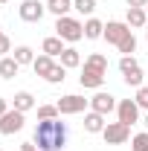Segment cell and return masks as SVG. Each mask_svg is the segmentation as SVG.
<instances>
[{
  "instance_id": "cell-6",
  "label": "cell",
  "mask_w": 148,
  "mask_h": 151,
  "mask_svg": "<svg viewBox=\"0 0 148 151\" xmlns=\"http://www.w3.org/2000/svg\"><path fill=\"white\" fill-rule=\"evenodd\" d=\"M23 122H26V113L15 111V108H9V111L0 116V134L12 137V134H18L20 128H23Z\"/></svg>"
},
{
  "instance_id": "cell-8",
  "label": "cell",
  "mask_w": 148,
  "mask_h": 151,
  "mask_svg": "<svg viewBox=\"0 0 148 151\" xmlns=\"http://www.w3.org/2000/svg\"><path fill=\"white\" fill-rule=\"evenodd\" d=\"M116 116H119V122L134 125V122L139 119V105H137L134 99H122V102L116 105Z\"/></svg>"
},
{
  "instance_id": "cell-14",
  "label": "cell",
  "mask_w": 148,
  "mask_h": 151,
  "mask_svg": "<svg viewBox=\"0 0 148 151\" xmlns=\"http://www.w3.org/2000/svg\"><path fill=\"white\" fill-rule=\"evenodd\" d=\"M41 50H44L47 55L58 58L61 52H64V50H67V47H64V41H61L58 35H50V38H44V44H41Z\"/></svg>"
},
{
  "instance_id": "cell-3",
  "label": "cell",
  "mask_w": 148,
  "mask_h": 151,
  "mask_svg": "<svg viewBox=\"0 0 148 151\" xmlns=\"http://www.w3.org/2000/svg\"><path fill=\"white\" fill-rule=\"evenodd\" d=\"M55 105H58V113L61 116H73V113H81L84 108H90V99H84V96H78V93H67V96H61Z\"/></svg>"
},
{
  "instance_id": "cell-15",
  "label": "cell",
  "mask_w": 148,
  "mask_h": 151,
  "mask_svg": "<svg viewBox=\"0 0 148 151\" xmlns=\"http://www.w3.org/2000/svg\"><path fill=\"white\" fill-rule=\"evenodd\" d=\"M105 35V23L99 18H87L84 20V38L87 41H96V38H102Z\"/></svg>"
},
{
  "instance_id": "cell-2",
  "label": "cell",
  "mask_w": 148,
  "mask_h": 151,
  "mask_svg": "<svg viewBox=\"0 0 148 151\" xmlns=\"http://www.w3.org/2000/svg\"><path fill=\"white\" fill-rule=\"evenodd\" d=\"M55 35L61 38V41H67V44H75V41L84 38V23H81L78 18L64 15V18L55 20Z\"/></svg>"
},
{
  "instance_id": "cell-28",
  "label": "cell",
  "mask_w": 148,
  "mask_h": 151,
  "mask_svg": "<svg viewBox=\"0 0 148 151\" xmlns=\"http://www.w3.org/2000/svg\"><path fill=\"white\" fill-rule=\"evenodd\" d=\"M134 102H137L139 108H145V111H148V84L137 87V96H134Z\"/></svg>"
},
{
  "instance_id": "cell-1",
  "label": "cell",
  "mask_w": 148,
  "mask_h": 151,
  "mask_svg": "<svg viewBox=\"0 0 148 151\" xmlns=\"http://www.w3.org/2000/svg\"><path fill=\"white\" fill-rule=\"evenodd\" d=\"M32 142L38 145V151H61L67 145V122H61V119H38Z\"/></svg>"
},
{
  "instance_id": "cell-18",
  "label": "cell",
  "mask_w": 148,
  "mask_h": 151,
  "mask_svg": "<svg viewBox=\"0 0 148 151\" xmlns=\"http://www.w3.org/2000/svg\"><path fill=\"white\" fill-rule=\"evenodd\" d=\"M32 108H35V96L29 93V90H20V93H15V111L26 113V111H32Z\"/></svg>"
},
{
  "instance_id": "cell-19",
  "label": "cell",
  "mask_w": 148,
  "mask_h": 151,
  "mask_svg": "<svg viewBox=\"0 0 148 151\" xmlns=\"http://www.w3.org/2000/svg\"><path fill=\"white\" fill-rule=\"evenodd\" d=\"M84 67H93V70H99V73H108V55L90 52V55L84 58Z\"/></svg>"
},
{
  "instance_id": "cell-17",
  "label": "cell",
  "mask_w": 148,
  "mask_h": 151,
  "mask_svg": "<svg viewBox=\"0 0 148 151\" xmlns=\"http://www.w3.org/2000/svg\"><path fill=\"white\" fill-rule=\"evenodd\" d=\"M58 64H64L67 70H73V67H81V55H78V50H73V47H67L61 55H58Z\"/></svg>"
},
{
  "instance_id": "cell-27",
  "label": "cell",
  "mask_w": 148,
  "mask_h": 151,
  "mask_svg": "<svg viewBox=\"0 0 148 151\" xmlns=\"http://www.w3.org/2000/svg\"><path fill=\"white\" fill-rule=\"evenodd\" d=\"M131 151H148V131L137 134V137L131 139Z\"/></svg>"
},
{
  "instance_id": "cell-20",
  "label": "cell",
  "mask_w": 148,
  "mask_h": 151,
  "mask_svg": "<svg viewBox=\"0 0 148 151\" xmlns=\"http://www.w3.org/2000/svg\"><path fill=\"white\" fill-rule=\"evenodd\" d=\"M70 9H73V0H50L47 3V12H52L55 18H64Z\"/></svg>"
},
{
  "instance_id": "cell-30",
  "label": "cell",
  "mask_w": 148,
  "mask_h": 151,
  "mask_svg": "<svg viewBox=\"0 0 148 151\" xmlns=\"http://www.w3.org/2000/svg\"><path fill=\"white\" fill-rule=\"evenodd\" d=\"M125 3H128V6H137V9H145L148 6V0H125Z\"/></svg>"
},
{
  "instance_id": "cell-5",
  "label": "cell",
  "mask_w": 148,
  "mask_h": 151,
  "mask_svg": "<svg viewBox=\"0 0 148 151\" xmlns=\"http://www.w3.org/2000/svg\"><path fill=\"white\" fill-rule=\"evenodd\" d=\"M44 12H47V3H41V0H23L20 9H18V15H20L23 23H41Z\"/></svg>"
},
{
  "instance_id": "cell-4",
  "label": "cell",
  "mask_w": 148,
  "mask_h": 151,
  "mask_svg": "<svg viewBox=\"0 0 148 151\" xmlns=\"http://www.w3.org/2000/svg\"><path fill=\"white\" fill-rule=\"evenodd\" d=\"M102 137H105V142L108 145H122V142H128L131 139V125H125V122H108L105 125V131H102Z\"/></svg>"
},
{
  "instance_id": "cell-31",
  "label": "cell",
  "mask_w": 148,
  "mask_h": 151,
  "mask_svg": "<svg viewBox=\"0 0 148 151\" xmlns=\"http://www.w3.org/2000/svg\"><path fill=\"white\" fill-rule=\"evenodd\" d=\"M20 151H38V145H35V142H23V145H20Z\"/></svg>"
},
{
  "instance_id": "cell-7",
  "label": "cell",
  "mask_w": 148,
  "mask_h": 151,
  "mask_svg": "<svg viewBox=\"0 0 148 151\" xmlns=\"http://www.w3.org/2000/svg\"><path fill=\"white\" fill-rule=\"evenodd\" d=\"M131 35V26L128 23H122V20H108V23H105V41H108V44H113V47H119V44H122V38H128Z\"/></svg>"
},
{
  "instance_id": "cell-12",
  "label": "cell",
  "mask_w": 148,
  "mask_h": 151,
  "mask_svg": "<svg viewBox=\"0 0 148 151\" xmlns=\"http://www.w3.org/2000/svg\"><path fill=\"white\" fill-rule=\"evenodd\" d=\"M105 116L102 113H96V111H90V113H84V131L87 134H102L105 131Z\"/></svg>"
},
{
  "instance_id": "cell-24",
  "label": "cell",
  "mask_w": 148,
  "mask_h": 151,
  "mask_svg": "<svg viewBox=\"0 0 148 151\" xmlns=\"http://www.w3.org/2000/svg\"><path fill=\"white\" fill-rule=\"evenodd\" d=\"M64 78H67V67H64V64H55V67L50 70V76H47L44 81H50V84H61Z\"/></svg>"
},
{
  "instance_id": "cell-21",
  "label": "cell",
  "mask_w": 148,
  "mask_h": 151,
  "mask_svg": "<svg viewBox=\"0 0 148 151\" xmlns=\"http://www.w3.org/2000/svg\"><path fill=\"white\" fill-rule=\"evenodd\" d=\"M12 58L18 61L20 67H23V64H29V67H32V61H35V52H32V47H15Z\"/></svg>"
},
{
  "instance_id": "cell-26",
  "label": "cell",
  "mask_w": 148,
  "mask_h": 151,
  "mask_svg": "<svg viewBox=\"0 0 148 151\" xmlns=\"http://www.w3.org/2000/svg\"><path fill=\"white\" fill-rule=\"evenodd\" d=\"M58 105H41L38 108V119H58Z\"/></svg>"
},
{
  "instance_id": "cell-25",
  "label": "cell",
  "mask_w": 148,
  "mask_h": 151,
  "mask_svg": "<svg viewBox=\"0 0 148 151\" xmlns=\"http://www.w3.org/2000/svg\"><path fill=\"white\" fill-rule=\"evenodd\" d=\"M116 50H119L122 55H134V52H137V38H134V32H131L128 38H122V44H119Z\"/></svg>"
},
{
  "instance_id": "cell-33",
  "label": "cell",
  "mask_w": 148,
  "mask_h": 151,
  "mask_svg": "<svg viewBox=\"0 0 148 151\" xmlns=\"http://www.w3.org/2000/svg\"><path fill=\"white\" fill-rule=\"evenodd\" d=\"M142 125H145V128H148V111H145V119H142Z\"/></svg>"
},
{
  "instance_id": "cell-32",
  "label": "cell",
  "mask_w": 148,
  "mask_h": 151,
  "mask_svg": "<svg viewBox=\"0 0 148 151\" xmlns=\"http://www.w3.org/2000/svg\"><path fill=\"white\" fill-rule=\"evenodd\" d=\"M9 111V102H6V99H3V96H0V116H3V113Z\"/></svg>"
},
{
  "instance_id": "cell-16",
  "label": "cell",
  "mask_w": 148,
  "mask_h": 151,
  "mask_svg": "<svg viewBox=\"0 0 148 151\" xmlns=\"http://www.w3.org/2000/svg\"><path fill=\"white\" fill-rule=\"evenodd\" d=\"M18 70H20V64L12 55H3V58H0V78H15Z\"/></svg>"
},
{
  "instance_id": "cell-10",
  "label": "cell",
  "mask_w": 148,
  "mask_h": 151,
  "mask_svg": "<svg viewBox=\"0 0 148 151\" xmlns=\"http://www.w3.org/2000/svg\"><path fill=\"white\" fill-rule=\"evenodd\" d=\"M78 81H81L84 90H99V87L105 84V73H99V70H93V67H84L81 76H78Z\"/></svg>"
},
{
  "instance_id": "cell-22",
  "label": "cell",
  "mask_w": 148,
  "mask_h": 151,
  "mask_svg": "<svg viewBox=\"0 0 148 151\" xmlns=\"http://www.w3.org/2000/svg\"><path fill=\"white\" fill-rule=\"evenodd\" d=\"M73 9L78 12V15L93 18V12H96V0H73Z\"/></svg>"
},
{
  "instance_id": "cell-23",
  "label": "cell",
  "mask_w": 148,
  "mask_h": 151,
  "mask_svg": "<svg viewBox=\"0 0 148 151\" xmlns=\"http://www.w3.org/2000/svg\"><path fill=\"white\" fill-rule=\"evenodd\" d=\"M134 70H139V61H137L134 55H122V58H119V73H122V76L134 73Z\"/></svg>"
},
{
  "instance_id": "cell-29",
  "label": "cell",
  "mask_w": 148,
  "mask_h": 151,
  "mask_svg": "<svg viewBox=\"0 0 148 151\" xmlns=\"http://www.w3.org/2000/svg\"><path fill=\"white\" fill-rule=\"evenodd\" d=\"M6 52H12V41L0 32V55H6Z\"/></svg>"
},
{
  "instance_id": "cell-34",
  "label": "cell",
  "mask_w": 148,
  "mask_h": 151,
  "mask_svg": "<svg viewBox=\"0 0 148 151\" xmlns=\"http://www.w3.org/2000/svg\"><path fill=\"white\" fill-rule=\"evenodd\" d=\"M0 3H9V0H0Z\"/></svg>"
},
{
  "instance_id": "cell-11",
  "label": "cell",
  "mask_w": 148,
  "mask_h": 151,
  "mask_svg": "<svg viewBox=\"0 0 148 151\" xmlns=\"http://www.w3.org/2000/svg\"><path fill=\"white\" fill-rule=\"evenodd\" d=\"M125 23H128L131 29H142V26H148V12H145V9H137V6H128V18H125Z\"/></svg>"
},
{
  "instance_id": "cell-35",
  "label": "cell",
  "mask_w": 148,
  "mask_h": 151,
  "mask_svg": "<svg viewBox=\"0 0 148 151\" xmlns=\"http://www.w3.org/2000/svg\"><path fill=\"white\" fill-rule=\"evenodd\" d=\"M0 151H3V148H0Z\"/></svg>"
},
{
  "instance_id": "cell-13",
  "label": "cell",
  "mask_w": 148,
  "mask_h": 151,
  "mask_svg": "<svg viewBox=\"0 0 148 151\" xmlns=\"http://www.w3.org/2000/svg\"><path fill=\"white\" fill-rule=\"evenodd\" d=\"M55 67V58L52 55H35V61H32V70H35V76H41V78H47L50 76V70Z\"/></svg>"
},
{
  "instance_id": "cell-9",
  "label": "cell",
  "mask_w": 148,
  "mask_h": 151,
  "mask_svg": "<svg viewBox=\"0 0 148 151\" xmlns=\"http://www.w3.org/2000/svg\"><path fill=\"white\" fill-rule=\"evenodd\" d=\"M116 105H119V102H116V96H111V93H102V90H99V93H96V96L90 99V111L102 113V116H108L111 111H116Z\"/></svg>"
}]
</instances>
